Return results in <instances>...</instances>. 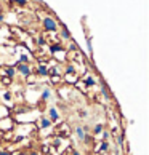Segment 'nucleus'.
Masks as SVG:
<instances>
[{
    "label": "nucleus",
    "instance_id": "f257e3e1",
    "mask_svg": "<svg viewBox=\"0 0 149 155\" xmlns=\"http://www.w3.org/2000/svg\"><path fill=\"white\" fill-rule=\"evenodd\" d=\"M15 130H16V122H15L11 115L0 119V133H8V131H15Z\"/></svg>",
    "mask_w": 149,
    "mask_h": 155
},
{
    "label": "nucleus",
    "instance_id": "f03ea898",
    "mask_svg": "<svg viewBox=\"0 0 149 155\" xmlns=\"http://www.w3.org/2000/svg\"><path fill=\"white\" fill-rule=\"evenodd\" d=\"M42 26H43V29L47 32H56L58 30V23L51 16H45L43 21H42Z\"/></svg>",
    "mask_w": 149,
    "mask_h": 155
},
{
    "label": "nucleus",
    "instance_id": "7ed1b4c3",
    "mask_svg": "<svg viewBox=\"0 0 149 155\" xmlns=\"http://www.w3.org/2000/svg\"><path fill=\"white\" fill-rule=\"evenodd\" d=\"M16 72H19L24 78H27V77L32 75V69H31V66L29 64H18L16 66Z\"/></svg>",
    "mask_w": 149,
    "mask_h": 155
},
{
    "label": "nucleus",
    "instance_id": "20e7f679",
    "mask_svg": "<svg viewBox=\"0 0 149 155\" xmlns=\"http://www.w3.org/2000/svg\"><path fill=\"white\" fill-rule=\"evenodd\" d=\"M80 80V77H79V74H64V77H63V82L67 83V85H76L77 82Z\"/></svg>",
    "mask_w": 149,
    "mask_h": 155
},
{
    "label": "nucleus",
    "instance_id": "39448f33",
    "mask_svg": "<svg viewBox=\"0 0 149 155\" xmlns=\"http://www.w3.org/2000/svg\"><path fill=\"white\" fill-rule=\"evenodd\" d=\"M47 117H48V119L51 120V123H55V122H59L61 114L58 112V109H56V107H50V109L47 110Z\"/></svg>",
    "mask_w": 149,
    "mask_h": 155
},
{
    "label": "nucleus",
    "instance_id": "423d86ee",
    "mask_svg": "<svg viewBox=\"0 0 149 155\" xmlns=\"http://www.w3.org/2000/svg\"><path fill=\"white\" fill-rule=\"evenodd\" d=\"M51 120L47 117V115H42L40 117V120H39V128L40 130H48V128H51Z\"/></svg>",
    "mask_w": 149,
    "mask_h": 155
},
{
    "label": "nucleus",
    "instance_id": "0eeeda50",
    "mask_svg": "<svg viewBox=\"0 0 149 155\" xmlns=\"http://www.w3.org/2000/svg\"><path fill=\"white\" fill-rule=\"evenodd\" d=\"M74 131H76V136H77V139L84 142V141H85V138H87V133L84 131V127H82V125H77V127H76V130H74Z\"/></svg>",
    "mask_w": 149,
    "mask_h": 155
},
{
    "label": "nucleus",
    "instance_id": "6e6552de",
    "mask_svg": "<svg viewBox=\"0 0 149 155\" xmlns=\"http://www.w3.org/2000/svg\"><path fill=\"white\" fill-rule=\"evenodd\" d=\"M84 85L87 86V88H90V86L98 85V82L95 80V77H93V75H85V77H84Z\"/></svg>",
    "mask_w": 149,
    "mask_h": 155
},
{
    "label": "nucleus",
    "instance_id": "1a4fd4ad",
    "mask_svg": "<svg viewBox=\"0 0 149 155\" xmlns=\"http://www.w3.org/2000/svg\"><path fill=\"white\" fill-rule=\"evenodd\" d=\"M50 98H51V88L43 86L42 88V94H40V101H48Z\"/></svg>",
    "mask_w": 149,
    "mask_h": 155
},
{
    "label": "nucleus",
    "instance_id": "9d476101",
    "mask_svg": "<svg viewBox=\"0 0 149 155\" xmlns=\"http://www.w3.org/2000/svg\"><path fill=\"white\" fill-rule=\"evenodd\" d=\"M3 74H5V77H8L10 80H11V78L16 77V69H15L13 66H8V67H5L3 69Z\"/></svg>",
    "mask_w": 149,
    "mask_h": 155
},
{
    "label": "nucleus",
    "instance_id": "9b49d317",
    "mask_svg": "<svg viewBox=\"0 0 149 155\" xmlns=\"http://www.w3.org/2000/svg\"><path fill=\"white\" fill-rule=\"evenodd\" d=\"M37 75L39 77H48V67L45 64H40L37 67Z\"/></svg>",
    "mask_w": 149,
    "mask_h": 155
},
{
    "label": "nucleus",
    "instance_id": "f8f14e48",
    "mask_svg": "<svg viewBox=\"0 0 149 155\" xmlns=\"http://www.w3.org/2000/svg\"><path fill=\"white\" fill-rule=\"evenodd\" d=\"M10 114H11V110L8 109V106L0 104V119H3V117H10Z\"/></svg>",
    "mask_w": 149,
    "mask_h": 155
},
{
    "label": "nucleus",
    "instance_id": "ddd939ff",
    "mask_svg": "<svg viewBox=\"0 0 149 155\" xmlns=\"http://www.w3.org/2000/svg\"><path fill=\"white\" fill-rule=\"evenodd\" d=\"M101 93H103V96L106 98V101H109V99H111V93H109L108 85H106L104 82H101Z\"/></svg>",
    "mask_w": 149,
    "mask_h": 155
},
{
    "label": "nucleus",
    "instance_id": "4468645a",
    "mask_svg": "<svg viewBox=\"0 0 149 155\" xmlns=\"http://www.w3.org/2000/svg\"><path fill=\"white\" fill-rule=\"evenodd\" d=\"M61 37H63V40H71V32L67 30L66 26L61 24Z\"/></svg>",
    "mask_w": 149,
    "mask_h": 155
},
{
    "label": "nucleus",
    "instance_id": "2eb2a0df",
    "mask_svg": "<svg viewBox=\"0 0 149 155\" xmlns=\"http://www.w3.org/2000/svg\"><path fill=\"white\" fill-rule=\"evenodd\" d=\"M109 150V142L108 141H103V142L100 144V147H98V154H104V152H108Z\"/></svg>",
    "mask_w": 149,
    "mask_h": 155
},
{
    "label": "nucleus",
    "instance_id": "dca6fc26",
    "mask_svg": "<svg viewBox=\"0 0 149 155\" xmlns=\"http://www.w3.org/2000/svg\"><path fill=\"white\" fill-rule=\"evenodd\" d=\"M103 130H104V125H103V123H96V125L93 127V134H95V136L101 134V133H103Z\"/></svg>",
    "mask_w": 149,
    "mask_h": 155
},
{
    "label": "nucleus",
    "instance_id": "f3484780",
    "mask_svg": "<svg viewBox=\"0 0 149 155\" xmlns=\"http://www.w3.org/2000/svg\"><path fill=\"white\" fill-rule=\"evenodd\" d=\"M3 101H5V106H8V102L13 101V96H11L10 91H5V93H3Z\"/></svg>",
    "mask_w": 149,
    "mask_h": 155
},
{
    "label": "nucleus",
    "instance_id": "a211bd4d",
    "mask_svg": "<svg viewBox=\"0 0 149 155\" xmlns=\"http://www.w3.org/2000/svg\"><path fill=\"white\" fill-rule=\"evenodd\" d=\"M50 82H51L53 85L61 83V82H63V77H61V75H53V77H50Z\"/></svg>",
    "mask_w": 149,
    "mask_h": 155
},
{
    "label": "nucleus",
    "instance_id": "6ab92c4d",
    "mask_svg": "<svg viewBox=\"0 0 149 155\" xmlns=\"http://www.w3.org/2000/svg\"><path fill=\"white\" fill-rule=\"evenodd\" d=\"M116 142H117V146H119V147H124V144H125V138H124V134L117 136V138H116Z\"/></svg>",
    "mask_w": 149,
    "mask_h": 155
},
{
    "label": "nucleus",
    "instance_id": "aec40b11",
    "mask_svg": "<svg viewBox=\"0 0 149 155\" xmlns=\"http://www.w3.org/2000/svg\"><path fill=\"white\" fill-rule=\"evenodd\" d=\"M19 64H29V56H26V54H19Z\"/></svg>",
    "mask_w": 149,
    "mask_h": 155
},
{
    "label": "nucleus",
    "instance_id": "412c9836",
    "mask_svg": "<svg viewBox=\"0 0 149 155\" xmlns=\"http://www.w3.org/2000/svg\"><path fill=\"white\" fill-rule=\"evenodd\" d=\"M64 74H76V67H74L72 64H67V66H66Z\"/></svg>",
    "mask_w": 149,
    "mask_h": 155
},
{
    "label": "nucleus",
    "instance_id": "4be33fe9",
    "mask_svg": "<svg viewBox=\"0 0 149 155\" xmlns=\"http://www.w3.org/2000/svg\"><path fill=\"white\" fill-rule=\"evenodd\" d=\"M61 50H63L61 48V43H56V45H51V50H50V51L55 54V53H58V51H61Z\"/></svg>",
    "mask_w": 149,
    "mask_h": 155
},
{
    "label": "nucleus",
    "instance_id": "5701e85b",
    "mask_svg": "<svg viewBox=\"0 0 149 155\" xmlns=\"http://www.w3.org/2000/svg\"><path fill=\"white\" fill-rule=\"evenodd\" d=\"M87 48H88V53H93V46H92V37H87Z\"/></svg>",
    "mask_w": 149,
    "mask_h": 155
},
{
    "label": "nucleus",
    "instance_id": "b1692460",
    "mask_svg": "<svg viewBox=\"0 0 149 155\" xmlns=\"http://www.w3.org/2000/svg\"><path fill=\"white\" fill-rule=\"evenodd\" d=\"M10 2H13V3H16V5H21V7H26L27 5V0H10Z\"/></svg>",
    "mask_w": 149,
    "mask_h": 155
},
{
    "label": "nucleus",
    "instance_id": "393cba45",
    "mask_svg": "<svg viewBox=\"0 0 149 155\" xmlns=\"http://www.w3.org/2000/svg\"><path fill=\"white\" fill-rule=\"evenodd\" d=\"M101 134H103V141H108V139L111 138V133H109V131H106V130H103V133H101Z\"/></svg>",
    "mask_w": 149,
    "mask_h": 155
},
{
    "label": "nucleus",
    "instance_id": "a878e982",
    "mask_svg": "<svg viewBox=\"0 0 149 155\" xmlns=\"http://www.w3.org/2000/svg\"><path fill=\"white\" fill-rule=\"evenodd\" d=\"M0 155H15V154L10 152L8 149H0Z\"/></svg>",
    "mask_w": 149,
    "mask_h": 155
},
{
    "label": "nucleus",
    "instance_id": "bb28decb",
    "mask_svg": "<svg viewBox=\"0 0 149 155\" xmlns=\"http://www.w3.org/2000/svg\"><path fill=\"white\" fill-rule=\"evenodd\" d=\"M37 43L40 46H43V45H47V40H45L43 37H39V38H37Z\"/></svg>",
    "mask_w": 149,
    "mask_h": 155
},
{
    "label": "nucleus",
    "instance_id": "cd10ccee",
    "mask_svg": "<svg viewBox=\"0 0 149 155\" xmlns=\"http://www.w3.org/2000/svg\"><path fill=\"white\" fill-rule=\"evenodd\" d=\"M2 82H3L5 85H10V83H11V80H10L8 77H3V80H2Z\"/></svg>",
    "mask_w": 149,
    "mask_h": 155
},
{
    "label": "nucleus",
    "instance_id": "c85d7f7f",
    "mask_svg": "<svg viewBox=\"0 0 149 155\" xmlns=\"http://www.w3.org/2000/svg\"><path fill=\"white\" fill-rule=\"evenodd\" d=\"M71 155H82V154L77 150V149H72V150H71Z\"/></svg>",
    "mask_w": 149,
    "mask_h": 155
},
{
    "label": "nucleus",
    "instance_id": "c756f323",
    "mask_svg": "<svg viewBox=\"0 0 149 155\" xmlns=\"http://www.w3.org/2000/svg\"><path fill=\"white\" fill-rule=\"evenodd\" d=\"M87 115H88V114H87V110H82V112H80V117H82V119H84V117H87Z\"/></svg>",
    "mask_w": 149,
    "mask_h": 155
},
{
    "label": "nucleus",
    "instance_id": "7c9ffc66",
    "mask_svg": "<svg viewBox=\"0 0 149 155\" xmlns=\"http://www.w3.org/2000/svg\"><path fill=\"white\" fill-rule=\"evenodd\" d=\"M27 155H40V154H39V152H37V150H32V152H29Z\"/></svg>",
    "mask_w": 149,
    "mask_h": 155
},
{
    "label": "nucleus",
    "instance_id": "2f4dec72",
    "mask_svg": "<svg viewBox=\"0 0 149 155\" xmlns=\"http://www.w3.org/2000/svg\"><path fill=\"white\" fill-rule=\"evenodd\" d=\"M27 2H29V0H27ZM31 2H39V0H31Z\"/></svg>",
    "mask_w": 149,
    "mask_h": 155
}]
</instances>
